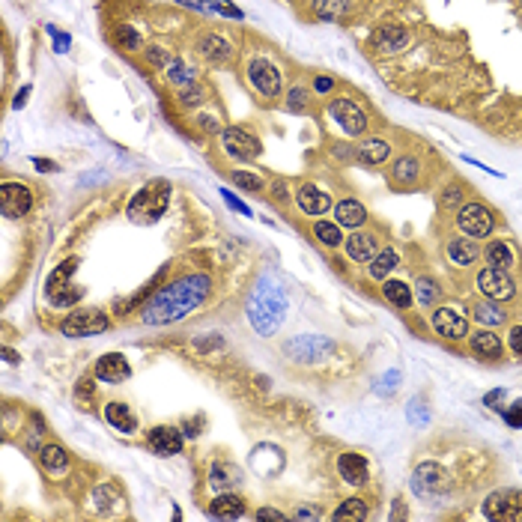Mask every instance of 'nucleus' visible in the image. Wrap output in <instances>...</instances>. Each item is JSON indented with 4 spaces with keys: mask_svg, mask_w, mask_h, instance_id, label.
<instances>
[{
    "mask_svg": "<svg viewBox=\"0 0 522 522\" xmlns=\"http://www.w3.org/2000/svg\"><path fill=\"white\" fill-rule=\"evenodd\" d=\"M415 299L424 304V308H430L433 302L439 299V287L433 278H418V284H415Z\"/></svg>",
    "mask_w": 522,
    "mask_h": 522,
    "instance_id": "4c0bfd02",
    "label": "nucleus"
},
{
    "mask_svg": "<svg viewBox=\"0 0 522 522\" xmlns=\"http://www.w3.org/2000/svg\"><path fill=\"white\" fill-rule=\"evenodd\" d=\"M347 254L355 263H371L376 257V239L367 233H352L347 239Z\"/></svg>",
    "mask_w": 522,
    "mask_h": 522,
    "instance_id": "aec40b11",
    "label": "nucleus"
},
{
    "mask_svg": "<svg viewBox=\"0 0 522 522\" xmlns=\"http://www.w3.org/2000/svg\"><path fill=\"white\" fill-rule=\"evenodd\" d=\"M487 519H504V522H522V492L516 490H499L483 502Z\"/></svg>",
    "mask_w": 522,
    "mask_h": 522,
    "instance_id": "39448f33",
    "label": "nucleus"
},
{
    "mask_svg": "<svg viewBox=\"0 0 522 522\" xmlns=\"http://www.w3.org/2000/svg\"><path fill=\"white\" fill-rule=\"evenodd\" d=\"M33 164H36V170H42V173H57L60 170L51 159H33Z\"/></svg>",
    "mask_w": 522,
    "mask_h": 522,
    "instance_id": "6e6d98bb",
    "label": "nucleus"
},
{
    "mask_svg": "<svg viewBox=\"0 0 522 522\" xmlns=\"http://www.w3.org/2000/svg\"><path fill=\"white\" fill-rule=\"evenodd\" d=\"M391 156V144L382 141V137H367L364 144H359V152H355V159L361 164H382Z\"/></svg>",
    "mask_w": 522,
    "mask_h": 522,
    "instance_id": "412c9836",
    "label": "nucleus"
},
{
    "mask_svg": "<svg viewBox=\"0 0 522 522\" xmlns=\"http://www.w3.org/2000/svg\"><path fill=\"white\" fill-rule=\"evenodd\" d=\"M176 4L191 6V9H200V12H212V4H203V0H176Z\"/></svg>",
    "mask_w": 522,
    "mask_h": 522,
    "instance_id": "13d9d810",
    "label": "nucleus"
},
{
    "mask_svg": "<svg viewBox=\"0 0 522 522\" xmlns=\"http://www.w3.org/2000/svg\"><path fill=\"white\" fill-rule=\"evenodd\" d=\"M180 101H182V105H197V101H203V90L197 84H191V87H185V90L180 93Z\"/></svg>",
    "mask_w": 522,
    "mask_h": 522,
    "instance_id": "49530a36",
    "label": "nucleus"
},
{
    "mask_svg": "<svg viewBox=\"0 0 522 522\" xmlns=\"http://www.w3.org/2000/svg\"><path fill=\"white\" fill-rule=\"evenodd\" d=\"M0 209L6 218H24L33 209V191L24 182H4L0 188Z\"/></svg>",
    "mask_w": 522,
    "mask_h": 522,
    "instance_id": "423d86ee",
    "label": "nucleus"
},
{
    "mask_svg": "<svg viewBox=\"0 0 522 522\" xmlns=\"http://www.w3.org/2000/svg\"><path fill=\"white\" fill-rule=\"evenodd\" d=\"M292 349H304V352L296 355L299 361H316V359H323V355L332 349V343H328L325 337H316V335H302V337H296L287 347V352H292Z\"/></svg>",
    "mask_w": 522,
    "mask_h": 522,
    "instance_id": "f3484780",
    "label": "nucleus"
},
{
    "mask_svg": "<svg viewBox=\"0 0 522 522\" xmlns=\"http://www.w3.org/2000/svg\"><path fill=\"white\" fill-rule=\"evenodd\" d=\"M212 9H215V12H224V15H230V18H242V12H239L236 6H230V4H224V0H215Z\"/></svg>",
    "mask_w": 522,
    "mask_h": 522,
    "instance_id": "3c124183",
    "label": "nucleus"
},
{
    "mask_svg": "<svg viewBox=\"0 0 522 522\" xmlns=\"http://www.w3.org/2000/svg\"><path fill=\"white\" fill-rule=\"evenodd\" d=\"M48 33L54 36V51H60V54H63V51H69V42H72V39H69L66 33H57L54 27H48Z\"/></svg>",
    "mask_w": 522,
    "mask_h": 522,
    "instance_id": "8fccbe9b",
    "label": "nucleus"
},
{
    "mask_svg": "<svg viewBox=\"0 0 522 522\" xmlns=\"http://www.w3.org/2000/svg\"><path fill=\"white\" fill-rule=\"evenodd\" d=\"M233 182L239 188H245V191H263V180H260V176H254V173H248V170H236Z\"/></svg>",
    "mask_w": 522,
    "mask_h": 522,
    "instance_id": "79ce46f5",
    "label": "nucleus"
},
{
    "mask_svg": "<svg viewBox=\"0 0 522 522\" xmlns=\"http://www.w3.org/2000/svg\"><path fill=\"white\" fill-rule=\"evenodd\" d=\"M433 328L442 335V337H448V340H460L468 335V320L463 316L460 308H451V304H442V308L433 313Z\"/></svg>",
    "mask_w": 522,
    "mask_h": 522,
    "instance_id": "f8f14e48",
    "label": "nucleus"
},
{
    "mask_svg": "<svg viewBox=\"0 0 522 522\" xmlns=\"http://www.w3.org/2000/svg\"><path fill=\"white\" fill-rule=\"evenodd\" d=\"M296 519H320V511H311V507H302V511H296Z\"/></svg>",
    "mask_w": 522,
    "mask_h": 522,
    "instance_id": "e2e57ef3",
    "label": "nucleus"
},
{
    "mask_svg": "<svg viewBox=\"0 0 522 522\" xmlns=\"http://www.w3.org/2000/svg\"><path fill=\"white\" fill-rule=\"evenodd\" d=\"M382 292H385V299L394 304V308H409L412 304V287L403 284V281H385L382 284Z\"/></svg>",
    "mask_w": 522,
    "mask_h": 522,
    "instance_id": "2f4dec72",
    "label": "nucleus"
},
{
    "mask_svg": "<svg viewBox=\"0 0 522 522\" xmlns=\"http://www.w3.org/2000/svg\"><path fill=\"white\" fill-rule=\"evenodd\" d=\"M418 176H421V164H418V159H412V156L397 159V164H394V180L409 185V182L418 180Z\"/></svg>",
    "mask_w": 522,
    "mask_h": 522,
    "instance_id": "72a5a7b5",
    "label": "nucleus"
},
{
    "mask_svg": "<svg viewBox=\"0 0 522 522\" xmlns=\"http://www.w3.org/2000/svg\"><path fill=\"white\" fill-rule=\"evenodd\" d=\"M257 519H278V522H281L284 514H281V511H272V507H260V511H257Z\"/></svg>",
    "mask_w": 522,
    "mask_h": 522,
    "instance_id": "bf43d9fd",
    "label": "nucleus"
},
{
    "mask_svg": "<svg viewBox=\"0 0 522 522\" xmlns=\"http://www.w3.org/2000/svg\"><path fill=\"white\" fill-rule=\"evenodd\" d=\"M412 487L418 495H430V492H442L448 490V472L436 463H421L412 475Z\"/></svg>",
    "mask_w": 522,
    "mask_h": 522,
    "instance_id": "ddd939ff",
    "label": "nucleus"
},
{
    "mask_svg": "<svg viewBox=\"0 0 522 522\" xmlns=\"http://www.w3.org/2000/svg\"><path fill=\"white\" fill-rule=\"evenodd\" d=\"M332 117L337 120L340 129L347 132V135H352V137H359V135L367 132V113L355 105V101H349V99L332 101Z\"/></svg>",
    "mask_w": 522,
    "mask_h": 522,
    "instance_id": "9b49d317",
    "label": "nucleus"
},
{
    "mask_svg": "<svg viewBox=\"0 0 522 522\" xmlns=\"http://www.w3.org/2000/svg\"><path fill=\"white\" fill-rule=\"evenodd\" d=\"M335 519H367V504L361 499H347L335 511Z\"/></svg>",
    "mask_w": 522,
    "mask_h": 522,
    "instance_id": "e433bc0d",
    "label": "nucleus"
},
{
    "mask_svg": "<svg viewBox=\"0 0 522 522\" xmlns=\"http://www.w3.org/2000/svg\"><path fill=\"white\" fill-rule=\"evenodd\" d=\"M287 108L290 111H304L308 108V93H304L302 87H292L290 96H287Z\"/></svg>",
    "mask_w": 522,
    "mask_h": 522,
    "instance_id": "c03bdc74",
    "label": "nucleus"
},
{
    "mask_svg": "<svg viewBox=\"0 0 522 522\" xmlns=\"http://www.w3.org/2000/svg\"><path fill=\"white\" fill-rule=\"evenodd\" d=\"M394 269H397V251H391V248L379 251L376 257L371 260V278H373V281H385Z\"/></svg>",
    "mask_w": 522,
    "mask_h": 522,
    "instance_id": "c756f323",
    "label": "nucleus"
},
{
    "mask_svg": "<svg viewBox=\"0 0 522 522\" xmlns=\"http://www.w3.org/2000/svg\"><path fill=\"white\" fill-rule=\"evenodd\" d=\"M275 197H278V200H287V185H284V182L275 185Z\"/></svg>",
    "mask_w": 522,
    "mask_h": 522,
    "instance_id": "0e129e2a",
    "label": "nucleus"
},
{
    "mask_svg": "<svg viewBox=\"0 0 522 522\" xmlns=\"http://www.w3.org/2000/svg\"><path fill=\"white\" fill-rule=\"evenodd\" d=\"M335 218L340 227H352V230H359V227H364L367 221V209L361 206L359 200H340L335 206Z\"/></svg>",
    "mask_w": 522,
    "mask_h": 522,
    "instance_id": "6ab92c4d",
    "label": "nucleus"
},
{
    "mask_svg": "<svg viewBox=\"0 0 522 522\" xmlns=\"http://www.w3.org/2000/svg\"><path fill=\"white\" fill-rule=\"evenodd\" d=\"M147 57L156 63V66H170L173 57L168 54V51H161V48H147Z\"/></svg>",
    "mask_w": 522,
    "mask_h": 522,
    "instance_id": "de8ad7c7",
    "label": "nucleus"
},
{
    "mask_svg": "<svg viewBox=\"0 0 522 522\" xmlns=\"http://www.w3.org/2000/svg\"><path fill=\"white\" fill-rule=\"evenodd\" d=\"M502 400H504V391H502V388H499V391H490L487 397H483V403H487L490 409H499V406H502Z\"/></svg>",
    "mask_w": 522,
    "mask_h": 522,
    "instance_id": "864d4df0",
    "label": "nucleus"
},
{
    "mask_svg": "<svg viewBox=\"0 0 522 522\" xmlns=\"http://www.w3.org/2000/svg\"><path fill=\"white\" fill-rule=\"evenodd\" d=\"M504 421L511 424V427H516V430H522V400L511 403V409L504 412Z\"/></svg>",
    "mask_w": 522,
    "mask_h": 522,
    "instance_id": "a18cd8bd",
    "label": "nucleus"
},
{
    "mask_svg": "<svg viewBox=\"0 0 522 522\" xmlns=\"http://www.w3.org/2000/svg\"><path fill=\"white\" fill-rule=\"evenodd\" d=\"M75 269H78V260H75V257L66 260V263H60L57 269L48 275V281H45V292H48V296H54V292H57L60 287H66V284H69V278L75 275Z\"/></svg>",
    "mask_w": 522,
    "mask_h": 522,
    "instance_id": "7c9ffc66",
    "label": "nucleus"
},
{
    "mask_svg": "<svg viewBox=\"0 0 522 522\" xmlns=\"http://www.w3.org/2000/svg\"><path fill=\"white\" fill-rule=\"evenodd\" d=\"M478 242L468 236V239H451L448 242V257H451V263H456V266H472L475 260H478Z\"/></svg>",
    "mask_w": 522,
    "mask_h": 522,
    "instance_id": "4be33fe9",
    "label": "nucleus"
},
{
    "mask_svg": "<svg viewBox=\"0 0 522 522\" xmlns=\"http://www.w3.org/2000/svg\"><path fill=\"white\" fill-rule=\"evenodd\" d=\"M209 514L218 516V519H239L242 514H245V502H242L239 495L224 492V495H218V499L209 504Z\"/></svg>",
    "mask_w": 522,
    "mask_h": 522,
    "instance_id": "393cba45",
    "label": "nucleus"
},
{
    "mask_svg": "<svg viewBox=\"0 0 522 522\" xmlns=\"http://www.w3.org/2000/svg\"><path fill=\"white\" fill-rule=\"evenodd\" d=\"M221 194H224V200H227V203H230V206H233V209H239L242 215H251V209H248V206H245V203H242V200H236V197L230 194V191H224V188H221Z\"/></svg>",
    "mask_w": 522,
    "mask_h": 522,
    "instance_id": "5fc2aeb1",
    "label": "nucleus"
},
{
    "mask_svg": "<svg viewBox=\"0 0 522 522\" xmlns=\"http://www.w3.org/2000/svg\"><path fill=\"white\" fill-rule=\"evenodd\" d=\"M313 87H316V93H328L332 90V78H316Z\"/></svg>",
    "mask_w": 522,
    "mask_h": 522,
    "instance_id": "680f3d73",
    "label": "nucleus"
},
{
    "mask_svg": "<svg viewBox=\"0 0 522 522\" xmlns=\"http://www.w3.org/2000/svg\"><path fill=\"white\" fill-rule=\"evenodd\" d=\"M48 299L54 302L57 308H69V304H75V302L84 299V290H81V287H72V290H69V284H66V287H60L54 296H48Z\"/></svg>",
    "mask_w": 522,
    "mask_h": 522,
    "instance_id": "ea45409f",
    "label": "nucleus"
},
{
    "mask_svg": "<svg viewBox=\"0 0 522 522\" xmlns=\"http://www.w3.org/2000/svg\"><path fill=\"white\" fill-rule=\"evenodd\" d=\"M337 472L340 478L352 483V487H361V483H367V478H371V468H367V460L361 454H340V460H337Z\"/></svg>",
    "mask_w": 522,
    "mask_h": 522,
    "instance_id": "2eb2a0df",
    "label": "nucleus"
},
{
    "mask_svg": "<svg viewBox=\"0 0 522 522\" xmlns=\"http://www.w3.org/2000/svg\"><path fill=\"white\" fill-rule=\"evenodd\" d=\"M197 123L203 132H221V123H218V117H212V113H203V117H197Z\"/></svg>",
    "mask_w": 522,
    "mask_h": 522,
    "instance_id": "09e8293b",
    "label": "nucleus"
},
{
    "mask_svg": "<svg viewBox=\"0 0 522 522\" xmlns=\"http://www.w3.org/2000/svg\"><path fill=\"white\" fill-rule=\"evenodd\" d=\"M313 233H316V239H320L325 248H337L340 242H343V236H340V224H332V221H316Z\"/></svg>",
    "mask_w": 522,
    "mask_h": 522,
    "instance_id": "f704fd0d",
    "label": "nucleus"
},
{
    "mask_svg": "<svg viewBox=\"0 0 522 522\" xmlns=\"http://www.w3.org/2000/svg\"><path fill=\"white\" fill-rule=\"evenodd\" d=\"M239 483V472L230 466V463H212V468H209V487H215V490H233Z\"/></svg>",
    "mask_w": 522,
    "mask_h": 522,
    "instance_id": "a878e982",
    "label": "nucleus"
},
{
    "mask_svg": "<svg viewBox=\"0 0 522 522\" xmlns=\"http://www.w3.org/2000/svg\"><path fill=\"white\" fill-rule=\"evenodd\" d=\"M456 224H460V230L472 239H483L492 233V212L483 206V203H466L456 215Z\"/></svg>",
    "mask_w": 522,
    "mask_h": 522,
    "instance_id": "0eeeda50",
    "label": "nucleus"
},
{
    "mask_svg": "<svg viewBox=\"0 0 522 522\" xmlns=\"http://www.w3.org/2000/svg\"><path fill=\"white\" fill-rule=\"evenodd\" d=\"M511 347H514L516 355H522V325L511 328Z\"/></svg>",
    "mask_w": 522,
    "mask_h": 522,
    "instance_id": "4d7b16f0",
    "label": "nucleus"
},
{
    "mask_svg": "<svg viewBox=\"0 0 522 522\" xmlns=\"http://www.w3.org/2000/svg\"><path fill=\"white\" fill-rule=\"evenodd\" d=\"M212 290V281L209 275H188V278H180V281H173L170 287L159 290L156 296H152L147 304H144V313L141 320L147 325H168V323H176L188 316L191 311H197L203 302H206Z\"/></svg>",
    "mask_w": 522,
    "mask_h": 522,
    "instance_id": "f257e3e1",
    "label": "nucleus"
},
{
    "mask_svg": "<svg viewBox=\"0 0 522 522\" xmlns=\"http://www.w3.org/2000/svg\"><path fill=\"white\" fill-rule=\"evenodd\" d=\"M108 332V316L101 311H75L60 323V335L66 337H90Z\"/></svg>",
    "mask_w": 522,
    "mask_h": 522,
    "instance_id": "20e7f679",
    "label": "nucleus"
},
{
    "mask_svg": "<svg viewBox=\"0 0 522 522\" xmlns=\"http://www.w3.org/2000/svg\"><path fill=\"white\" fill-rule=\"evenodd\" d=\"M117 45L125 51H137L141 48V33H137L132 24H120L117 27Z\"/></svg>",
    "mask_w": 522,
    "mask_h": 522,
    "instance_id": "58836bf2",
    "label": "nucleus"
},
{
    "mask_svg": "<svg viewBox=\"0 0 522 522\" xmlns=\"http://www.w3.org/2000/svg\"><path fill=\"white\" fill-rule=\"evenodd\" d=\"M168 78H170L173 84H191V81H194V75H191V69L185 66V63L173 60V63H170V72H168Z\"/></svg>",
    "mask_w": 522,
    "mask_h": 522,
    "instance_id": "37998d69",
    "label": "nucleus"
},
{
    "mask_svg": "<svg viewBox=\"0 0 522 522\" xmlns=\"http://www.w3.org/2000/svg\"><path fill=\"white\" fill-rule=\"evenodd\" d=\"M478 290L487 299H495V302H507V299H514V292H516L514 278L504 269H495V266H490V269H483L478 275Z\"/></svg>",
    "mask_w": 522,
    "mask_h": 522,
    "instance_id": "1a4fd4ad",
    "label": "nucleus"
},
{
    "mask_svg": "<svg viewBox=\"0 0 522 522\" xmlns=\"http://www.w3.org/2000/svg\"><path fill=\"white\" fill-rule=\"evenodd\" d=\"M475 320L483 325H502L504 323V311H499V304H475Z\"/></svg>",
    "mask_w": 522,
    "mask_h": 522,
    "instance_id": "c9c22d12",
    "label": "nucleus"
},
{
    "mask_svg": "<svg viewBox=\"0 0 522 522\" xmlns=\"http://www.w3.org/2000/svg\"><path fill=\"white\" fill-rule=\"evenodd\" d=\"M376 45L382 51H388V54H394V51H403L406 45H409V33H406L403 27H397V24H385V27L376 33Z\"/></svg>",
    "mask_w": 522,
    "mask_h": 522,
    "instance_id": "b1692460",
    "label": "nucleus"
},
{
    "mask_svg": "<svg viewBox=\"0 0 522 522\" xmlns=\"http://www.w3.org/2000/svg\"><path fill=\"white\" fill-rule=\"evenodd\" d=\"M296 200H299L302 212H308V215H323V212L332 209V197H328L325 191H320L316 185H302Z\"/></svg>",
    "mask_w": 522,
    "mask_h": 522,
    "instance_id": "a211bd4d",
    "label": "nucleus"
},
{
    "mask_svg": "<svg viewBox=\"0 0 522 522\" xmlns=\"http://www.w3.org/2000/svg\"><path fill=\"white\" fill-rule=\"evenodd\" d=\"M4 355H6V361H9V364H18V355H15V349H9V347H6V349H4Z\"/></svg>",
    "mask_w": 522,
    "mask_h": 522,
    "instance_id": "69168bd1",
    "label": "nucleus"
},
{
    "mask_svg": "<svg viewBox=\"0 0 522 522\" xmlns=\"http://www.w3.org/2000/svg\"><path fill=\"white\" fill-rule=\"evenodd\" d=\"M129 376H132V367L120 352L101 355L96 364V379H101V382H125Z\"/></svg>",
    "mask_w": 522,
    "mask_h": 522,
    "instance_id": "4468645a",
    "label": "nucleus"
},
{
    "mask_svg": "<svg viewBox=\"0 0 522 522\" xmlns=\"http://www.w3.org/2000/svg\"><path fill=\"white\" fill-rule=\"evenodd\" d=\"M27 96H30V84H27V87H21V90H18L15 101H12V108H24V105H27Z\"/></svg>",
    "mask_w": 522,
    "mask_h": 522,
    "instance_id": "052dcab7",
    "label": "nucleus"
},
{
    "mask_svg": "<svg viewBox=\"0 0 522 522\" xmlns=\"http://www.w3.org/2000/svg\"><path fill=\"white\" fill-rule=\"evenodd\" d=\"M343 0H313V12L320 18H337L340 12H343Z\"/></svg>",
    "mask_w": 522,
    "mask_h": 522,
    "instance_id": "a19ab883",
    "label": "nucleus"
},
{
    "mask_svg": "<svg viewBox=\"0 0 522 522\" xmlns=\"http://www.w3.org/2000/svg\"><path fill=\"white\" fill-rule=\"evenodd\" d=\"M39 460L45 468H51V472H63V468L69 466V454L60 448V445H45V448L39 451Z\"/></svg>",
    "mask_w": 522,
    "mask_h": 522,
    "instance_id": "473e14b6",
    "label": "nucleus"
},
{
    "mask_svg": "<svg viewBox=\"0 0 522 522\" xmlns=\"http://www.w3.org/2000/svg\"><path fill=\"white\" fill-rule=\"evenodd\" d=\"M472 349L480 355V359H502V340H499V335H490V332L472 335Z\"/></svg>",
    "mask_w": 522,
    "mask_h": 522,
    "instance_id": "c85d7f7f",
    "label": "nucleus"
},
{
    "mask_svg": "<svg viewBox=\"0 0 522 522\" xmlns=\"http://www.w3.org/2000/svg\"><path fill=\"white\" fill-rule=\"evenodd\" d=\"M221 144H224L227 156H233L239 161H251L260 156V141L254 135H248L245 129H236V125L221 132Z\"/></svg>",
    "mask_w": 522,
    "mask_h": 522,
    "instance_id": "6e6552de",
    "label": "nucleus"
},
{
    "mask_svg": "<svg viewBox=\"0 0 522 522\" xmlns=\"http://www.w3.org/2000/svg\"><path fill=\"white\" fill-rule=\"evenodd\" d=\"M487 263L495 266V269H504V272H507V269H511V266L516 263L511 245H507V242H502V239L490 242V245H487Z\"/></svg>",
    "mask_w": 522,
    "mask_h": 522,
    "instance_id": "cd10ccee",
    "label": "nucleus"
},
{
    "mask_svg": "<svg viewBox=\"0 0 522 522\" xmlns=\"http://www.w3.org/2000/svg\"><path fill=\"white\" fill-rule=\"evenodd\" d=\"M200 54L206 57V60H212V63H224V60H230V45H227L221 36H215V33H209V36H203L200 39Z\"/></svg>",
    "mask_w": 522,
    "mask_h": 522,
    "instance_id": "bb28decb",
    "label": "nucleus"
},
{
    "mask_svg": "<svg viewBox=\"0 0 522 522\" xmlns=\"http://www.w3.org/2000/svg\"><path fill=\"white\" fill-rule=\"evenodd\" d=\"M248 81H251L254 90H257L260 96H266V99H275L278 93H281V75H278V69L263 57L254 60L248 66Z\"/></svg>",
    "mask_w": 522,
    "mask_h": 522,
    "instance_id": "9d476101",
    "label": "nucleus"
},
{
    "mask_svg": "<svg viewBox=\"0 0 522 522\" xmlns=\"http://www.w3.org/2000/svg\"><path fill=\"white\" fill-rule=\"evenodd\" d=\"M284 311H287V302L281 299V292L275 287H260L248 304L251 325L257 328L260 335H275V328L284 320Z\"/></svg>",
    "mask_w": 522,
    "mask_h": 522,
    "instance_id": "f03ea898",
    "label": "nucleus"
},
{
    "mask_svg": "<svg viewBox=\"0 0 522 522\" xmlns=\"http://www.w3.org/2000/svg\"><path fill=\"white\" fill-rule=\"evenodd\" d=\"M105 418L111 427H117L120 433H135L137 430V418L132 415V409L125 403H108L105 406Z\"/></svg>",
    "mask_w": 522,
    "mask_h": 522,
    "instance_id": "5701e85b",
    "label": "nucleus"
},
{
    "mask_svg": "<svg viewBox=\"0 0 522 522\" xmlns=\"http://www.w3.org/2000/svg\"><path fill=\"white\" fill-rule=\"evenodd\" d=\"M149 448L159 456H173L182 451V439L173 427H152L149 430Z\"/></svg>",
    "mask_w": 522,
    "mask_h": 522,
    "instance_id": "dca6fc26",
    "label": "nucleus"
},
{
    "mask_svg": "<svg viewBox=\"0 0 522 522\" xmlns=\"http://www.w3.org/2000/svg\"><path fill=\"white\" fill-rule=\"evenodd\" d=\"M170 200V185L168 182H149L147 188H141L129 203V218L132 221H159L164 209H168Z\"/></svg>",
    "mask_w": 522,
    "mask_h": 522,
    "instance_id": "7ed1b4c3",
    "label": "nucleus"
},
{
    "mask_svg": "<svg viewBox=\"0 0 522 522\" xmlns=\"http://www.w3.org/2000/svg\"><path fill=\"white\" fill-rule=\"evenodd\" d=\"M442 203L445 206H456V203H460V188H445V194H442Z\"/></svg>",
    "mask_w": 522,
    "mask_h": 522,
    "instance_id": "603ef678",
    "label": "nucleus"
}]
</instances>
